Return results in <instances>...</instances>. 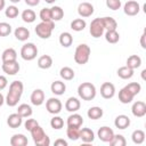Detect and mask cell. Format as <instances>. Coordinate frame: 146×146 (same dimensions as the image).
<instances>
[{
    "instance_id": "6f0895ef",
    "label": "cell",
    "mask_w": 146,
    "mask_h": 146,
    "mask_svg": "<svg viewBox=\"0 0 146 146\" xmlns=\"http://www.w3.org/2000/svg\"><path fill=\"white\" fill-rule=\"evenodd\" d=\"M9 1H11L13 3H18V2L21 1V0H9Z\"/></svg>"
},
{
    "instance_id": "4316f807",
    "label": "cell",
    "mask_w": 146,
    "mask_h": 146,
    "mask_svg": "<svg viewBox=\"0 0 146 146\" xmlns=\"http://www.w3.org/2000/svg\"><path fill=\"white\" fill-rule=\"evenodd\" d=\"M59 43L64 48H68L73 43V36L70 32H63L59 35Z\"/></svg>"
},
{
    "instance_id": "c3c4849f",
    "label": "cell",
    "mask_w": 146,
    "mask_h": 146,
    "mask_svg": "<svg viewBox=\"0 0 146 146\" xmlns=\"http://www.w3.org/2000/svg\"><path fill=\"white\" fill-rule=\"evenodd\" d=\"M8 84V80L5 75H0V91L3 90Z\"/></svg>"
},
{
    "instance_id": "7c38bea8",
    "label": "cell",
    "mask_w": 146,
    "mask_h": 146,
    "mask_svg": "<svg viewBox=\"0 0 146 146\" xmlns=\"http://www.w3.org/2000/svg\"><path fill=\"white\" fill-rule=\"evenodd\" d=\"M1 68H2V71L6 74H8V75H15V74L18 73V71H19L21 67H19L18 62L17 60H14V62H8V63H2Z\"/></svg>"
},
{
    "instance_id": "277c9868",
    "label": "cell",
    "mask_w": 146,
    "mask_h": 146,
    "mask_svg": "<svg viewBox=\"0 0 146 146\" xmlns=\"http://www.w3.org/2000/svg\"><path fill=\"white\" fill-rule=\"evenodd\" d=\"M30 132H31L32 139L36 146H49L50 145L49 137L46 135V132L43 131V129L39 124L36 127H34Z\"/></svg>"
},
{
    "instance_id": "bcb514c9",
    "label": "cell",
    "mask_w": 146,
    "mask_h": 146,
    "mask_svg": "<svg viewBox=\"0 0 146 146\" xmlns=\"http://www.w3.org/2000/svg\"><path fill=\"white\" fill-rule=\"evenodd\" d=\"M106 6L111 10H117L121 7V0H106Z\"/></svg>"
},
{
    "instance_id": "83f0119b",
    "label": "cell",
    "mask_w": 146,
    "mask_h": 146,
    "mask_svg": "<svg viewBox=\"0 0 146 146\" xmlns=\"http://www.w3.org/2000/svg\"><path fill=\"white\" fill-rule=\"evenodd\" d=\"M140 65H141V58L138 55H131V56L128 57V59H127V66L130 67L131 70L135 71Z\"/></svg>"
},
{
    "instance_id": "2e32d148",
    "label": "cell",
    "mask_w": 146,
    "mask_h": 146,
    "mask_svg": "<svg viewBox=\"0 0 146 146\" xmlns=\"http://www.w3.org/2000/svg\"><path fill=\"white\" fill-rule=\"evenodd\" d=\"M23 123V117L18 114V113H13L8 116L7 119V124L13 128V129H16V128H19Z\"/></svg>"
},
{
    "instance_id": "8992f818",
    "label": "cell",
    "mask_w": 146,
    "mask_h": 146,
    "mask_svg": "<svg viewBox=\"0 0 146 146\" xmlns=\"http://www.w3.org/2000/svg\"><path fill=\"white\" fill-rule=\"evenodd\" d=\"M36 55H38V48L34 43L27 42L23 44L21 49V57L24 60H33L36 57Z\"/></svg>"
},
{
    "instance_id": "11a10c76",
    "label": "cell",
    "mask_w": 146,
    "mask_h": 146,
    "mask_svg": "<svg viewBox=\"0 0 146 146\" xmlns=\"http://www.w3.org/2000/svg\"><path fill=\"white\" fill-rule=\"evenodd\" d=\"M145 73H146V70H143V72H141V78L145 80Z\"/></svg>"
},
{
    "instance_id": "d6986e66",
    "label": "cell",
    "mask_w": 146,
    "mask_h": 146,
    "mask_svg": "<svg viewBox=\"0 0 146 146\" xmlns=\"http://www.w3.org/2000/svg\"><path fill=\"white\" fill-rule=\"evenodd\" d=\"M80 106H81V103L78 98L75 97H70L66 103H65V108L66 111L71 112V113H74V112H78L80 110Z\"/></svg>"
},
{
    "instance_id": "9a60e30c",
    "label": "cell",
    "mask_w": 146,
    "mask_h": 146,
    "mask_svg": "<svg viewBox=\"0 0 146 146\" xmlns=\"http://www.w3.org/2000/svg\"><path fill=\"white\" fill-rule=\"evenodd\" d=\"M30 99H31V103L33 105H35V106L42 105L43 102H44V92H43V90H41V89L33 90V92L31 94Z\"/></svg>"
},
{
    "instance_id": "f1b7e54d",
    "label": "cell",
    "mask_w": 146,
    "mask_h": 146,
    "mask_svg": "<svg viewBox=\"0 0 146 146\" xmlns=\"http://www.w3.org/2000/svg\"><path fill=\"white\" fill-rule=\"evenodd\" d=\"M87 115L89 119L91 120H98L103 116V108L102 107H98V106H94V107H90L87 112Z\"/></svg>"
},
{
    "instance_id": "1f68e13d",
    "label": "cell",
    "mask_w": 146,
    "mask_h": 146,
    "mask_svg": "<svg viewBox=\"0 0 146 146\" xmlns=\"http://www.w3.org/2000/svg\"><path fill=\"white\" fill-rule=\"evenodd\" d=\"M116 73H117V75H119L121 79L128 80V79L132 78V75H133V70H131L130 67H128V66L125 65V66H121V67L117 70Z\"/></svg>"
},
{
    "instance_id": "ee69618b",
    "label": "cell",
    "mask_w": 146,
    "mask_h": 146,
    "mask_svg": "<svg viewBox=\"0 0 146 146\" xmlns=\"http://www.w3.org/2000/svg\"><path fill=\"white\" fill-rule=\"evenodd\" d=\"M40 18L42 22H49L51 21V13H50V8H42L40 10V14H39Z\"/></svg>"
},
{
    "instance_id": "cb8c5ba5",
    "label": "cell",
    "mask_w": 146,
    "mask_h": 146,
    "mask_svg": "<svg viewBox=\"0 0 146 146\" xmlns=\"http://www.w3.org/2000/svg\"><path fill=\"white\" fill-rule=\"evenodd\" d=\"M14 35L18 41H26L30 38V31L24 26H19L14 31Z\"/></svg>"
},
{
    "instance_id": "db71d44e",
    "label": "cell",
    "mask_w": 146,
    "mask_h": 146,
    "mask_svg": "<svg viewBox=\"0 0 146 146\" xmlns=\"http://www.w3.org/2000/svg\"><path fill=\"white\" fill-rule=\"evenodd\" d=\"M3 103H5V97H3V95L0 92V106H2Z\"/></svg>"
},
{
    "instance_id": "4fadbf2b",
    "label": "cell",
    "mask_w": 146,
    "mask_h": 146,
    "mask_svg": "<svg viewBox=\"0 0 146 146\" xmlns=\"http://www.w3.org/2000/svg\"><path fill=\"white\" fill-rule=\"evenodd\" d=\"M97 136H98V138L102 140V141H104V143H110V140L113 138V136H114V131L110 128V127H106V125H104V127H100L99 128V130H98V132H97Z\"/></svg>"
},
{
    "instance_id": "ab89813d",
    "label": "cell",
    "mask_w": 146,
    "mask_h": 146,
    "mask_svg": "<svg viewBox=\"0 0 146 146\" xmlns=\"http://www.w3.org/2000/svg\"><path fill=\"white\" fill-rule=\"evenodd\" d=\"M66 135L71 140H78L80 136V128L75 127H67L66 129Z\"/></svg>"
},
{
    "instance_id": "44dd1931",
    "label": "cell",
    "mask_w": 146,
    "mask_h": 146,
    "mask_svg": "<svg viewBox=\"0 0 146 146\" xmlns=\"http://www.w3.org/2000/svg\"><path fill=\"white\" fill-rule=\"evenodd\" d=\"M1 59L2 63H8V62H14L17 60V52L14 48H7L2 51L1 55Z\"/></svg>"
},
{
    "instance_id": "7dc6e473",
    "label": "cell",
    "mask_w": 146,
    "mask_h": 146,
    "mask_svg": "<svg viewBox=\"0 0 146 146\" xmlns=\"http://www.w3.org/2000/svg\"><path fill=\"white\" fill-rule=\"evenodd\" d=\"M39 123H38V121L36 120H34V119H27L26 121H25V123H24V127H25V129L27 130V131H31L34 127H36Z\"/></svg>"
},
{
    "instance_id": "e0dca14e",
    "label": "cell",
    "mask_w": 146,
    "mask_h": 146,
    "mask_svg": "<svg viewBox=\"0 0 146 146\" xmlns=\"http://www.w3.org/2000/svg\"><path fill=\"white\" fill-rule=\"evenodd\" d=\"M66 123H67V127L80 128V127L83 124V117H82L80 114H78V113L74 112L73 114H71V115L67 117Z\"/></svg>"
},
{
    "instance_id": "ba28073f",
    "label": "cell",
    "mask_w": 146,
    "mask_h": 146,
    "mask_svg": "<svg viewBox=\"0 0 146 146\" xmlns=\"http://www.w3.org/2000/svg\"><path fill=\"white\" fill-rule=\"evenodd\" d=\"M63 104L58 98L51 97L46 102V108L50 114H58L62 111Z\"/></svg>"
},
{
    "instance_id": "4dcf8cb0",
    "label": "cell",
    "mask_w": 146,
    "mask_h": 146,
    "mask_svg": "<svg viewBox=\"0 0 146 146\" xmlns=\"http://www.w3.org/2000/svg\"><path fill=\"white\" fill-rule=\"evenodd\" d=\"M102 22H103V25H104V29L106 31H110V30H116L117 27V23L116 21L113 18V17H102Z\"/></svg>"
},
{
    "instance_id": "7bdbcfd3",
    "label": "cell",
    "mask_w": 146,
    "mask_h": 146,
    "mask_svg": "<svg viewBox=\"0 0 146 146\" xmlns=\"http://www.w3.org/2000/svg\"><path fill=\"white\" fill-rule=\"evenodd\" d=\"M5 15L8 18H16L18 16V8L16 6H9L5 10Z\"/></svg>"
},
{
    "instance_id": "ffe728a7",
    "label": "cell",
    "mask_w": 146,
    "mask_h": 146,
    "mask_svg": "<svg viewBox=\"0 0 146 146\" xmlns=\"http://www.w3.org/2000/svg\"><path fill=\"white\" fill-rule=\"evenodd\" d=\"M114 125L117 128V129H127L129 125H130V119L129 116L124 115V114H121V115H117L114 120Z\"/></svg>"
},
{
    "instance_id": "681fc988",
    "label": "cell",
    "mask_w": 146,
    "mask_h": 146,
    "mask_svg": "<svg viewBox=\"0 0 146 146\" xmlns=\"http://www.w3.org/2000/svg\"><path fill=\"white\" fill-rule=\"evenodd\" d=\"M40 2V0H25V3L27 6H31V7H34V6H38Z\"/></svg>"
},
{
    "instance_id": "3957f363",
    "label": "cell",
    "mask_w": 146,
    "mask_h": 146,
    "mask_svg": "<svg viewBox=\"0 0 146 146\" xmlns=\"http://www.w3.org/2000/svg\"><path fill=\"white\" fill-rule=\"evenodd\" d=\"M78 95L83 100H92L96 97V87L91 82H82L78 87Z\"/></svg>"
},
{
    "instance_id": "816d5d0a",
    "label": "cell",
    "mask_w": 146,
    "mask_h": 146,
    "mask_svg": "<svg viewBox=\"0 0 146 146\" xmlns=\"http://www.w3.org/2000/svg\"><path fill=\"white\" fill-rule=\"evenodd\" d=\"M145 36H146V33L144 32L143 34H141V36H140V46H141V48H146V43H145Z\"/></svg>"
},
{
    "instance_id": "ac0fdd59",
    "label": "cell",
    "mask_w": 146,
    "mask_h": 146,
    "mask_svg": "<svg viewBox=\"0 0 146 146\" xmlns=\"http://www.w3.org/2000/svg\"><path fill=\"white\" fill-rule=\"evenodd\" d=\"M79 138H80L83 143L89 144V143H92V141H94V139H95V133H94V131H92L91 129H89V128H82V129H80V136H79Z\"/></svg>"
},
{
    "instance_id": "d6a6232c",
    "label": "cell",
    "mask_w": 146,
    "mask_h": 146,
    "mask_svg": "<svg viewBox=\"0 0 146 146\" xmlns=\"http://www.w3.org/2000/svg\"><path fill=\"white\" fill-rule=\"evenodd\" d=\"M86 26H87V23L83 18H76V19H73L71 22V29L73 31H76V32L83 31Z\"/></svg>"
},
{
    "instance_id": "f5cc1de1",
    "label": "cell",
    "mask_w": 146,
    "mask_h": 146,
    "mask_svg": "<svg viewBox=\"0 0 146 146\" xmlns=\"http://www.w3.org/2000/svg\"><path fill=\"white\" fill-rule=\"evenodd\" d=\"M5 6H6V1L5 0H0V11L5 8Z\"/></svg>"
},
{
    "instance_id": "f907efd6",
    "label": "cell",
    "mask_w": 146,
    "mask_h": 146,
    "mask_svg": "<svg viewBox=\"0 0 146 146\" xmlns=\"http://www.w3.org/2000/svg\"><path fill=\"white\" fill-rule=\"evenodd\" d=\"M55 146H67V141L64 139H57L55 140Z\"/></svg>"
},
{
    "instance_id": "6da1fadb",
    "label": "cell",
    "mask_w": 146,
    "mask_h": 146,
    "mask_svg": "<svg viewBox=\"0 0 146 146\" xmlns=\"http://www.w3.org/2000/svg\"><path fill=\"white\" fill-rule=\"evenodd\" d=\"M23 90H24V86L21 81L16 80V81H13L9 86V91L5 98V102L8 106L10 107H14L18 104L19 99H21V96L23 94Z\"/></svg>"
},
{
    "instance_id": "836d02e7",
    "label": "cell",
    "mask_w": 146,
    "mask_h": 146,
    "mask_svg": "<svg viewBox=\"0 0 146 146\" xmlns=\"http://www.w3.org/2000/svg\"><path fill=\"white\" fill-rule=\"evenodd\" d=\"M59 75H60V78L62 79H64V80H66V81H70V80H72L73 78H74V71L71 68V67H68V66H64V67H62L60 68V71H59Z\"/></svg>"
},
{
    "instance_id": "f35d334b",
    "label": "cell",
    "mask_w": 146,
    "mask_h": 146,
    "mask_svg": "<svg viewBox=\"0 0 146 146\" xmlns=\"http://www.w3.org/2000/svg\"><path fill=\"white\" fill-rule=\"evenodd\" d=\"M127 140L122 135H114L113 138L110 140L111 146H125Z\"/></svg>"
},
{
    "instance_id": "5bb4252c",
    "label": "cell",
    "mask_w": 146,
    "mask_h": 146,
    "mask_svg": "<svg viewBox=\"0 0 146 146\" xmlns=\"http://www.w3.org/2000/svg\"><path fill=\"white\" fill-rule=\"evenodd\" d=\"M131 112L133 114V116L136 117H143L146 115V104L141 100H138L136 103H133L132 107H131Z\"/></svg>"
},
{
    "instance_id": "9f6ffc18",
    "label": "cell",
    "mask_w": 146,
    "mask_h": 146,
    "mask_svg": "<svg viewBox=\"0 0 146 146\" xmlns=\"http://www.w3.org/2000/svg\"><path fill=\"white\" fill-rule=\"evenodd\" d=\"M44 1H46L47 3H54V2L56 1V0H44Z\"/></svg>"
},
{
    "instance_id": "9c48e42d",
    "label": "cell",
    "mask_w": 146,
    "mask_h": 146,
    "mask_svg": "<svg viewBox=\"0 0 146 146\" xmlns=\"http://www.w3.org/2000/svg\"><path fill=\"white\" fill-rule=\"evenodd\" d=\"M123 10H124V14L128 15V16H136L140 10V6H139V3L137 1L129 0V1H127L124 3Z\"/></svg>"
},
{
    "instance_id": "7402d4cb",
    "label": "cell",
    "mask_w": 146,
    "mask_h": 146,
    "mask_svg": "<svg viewBox=\"0 0 146 146\" xmlns=\"http://www.w3.org/2000/svg\"><path fill=\"white\" fill-rule=\"evenodd\" d=\"M133 95H132V92L128 89V88H122L120 91H119V100L122 103V104H129V103H131L132 102V99H133Z\"/></svg>"
},
{
    "instance_id": "b9f144b4",
    "label": "cell",
    "mask_w": 146,
    "mask_h": 146,
    "mask_svg": "<svg viewBox=\"0 0 146 146\" xmlns=\"http://www.w3.org/2000/svg\"><path fill=\"white\" fill-rule=\"evenodd\" d=\"M11 33V25L6 22L0 23V36H7Z\"/></svg>"
},
{
    "instance_id": "d4e9b609",
    "label": "cell",
    "mask_w": 146,
    "mask_h": 146,
    "mask_svg": "<svg viewBox=\"0 0 146 146\" xmlns=\"http://www.w3.org/2000/svg\"><path fill=\"white\" fill-rule=\"evenodd\" d=\"M50 90H51V92H52L54 95L60 96V95H63V94L65 92L66 86H65V83L62 82V81H54V82L51 83V86H50Z\"/></svg>"
},
{
    "instance_id": "5b68a950",
    "label": "cell",
    "mask_w": 146,
    "mask_h": 146,
    "mask_svg": "<svg viewBox=\"0 0 146 146\" xmlns=\"http://www.w3.org/2000/svg\"><path fill=\"white\" fill-rule=\"evenodd\" d=\"M54 27H55V24L52 21H49V22L41 21V23L36 24V26H35V33L41 39H48V38H50Z\"/></svg>"
},
{
    "instance_id": "f546056e",
    "label": "cell",
    "mask_w": 146,
    "mask_h": 146,
    "mask_svg": "<svg viewBox=\"0 0 146 146\" xmlns=\"http://www.w3.org/2000/svg\"><path fill=\"white\" fill-rule=\"evenodd\" d=\"M51 13V21L52 22H58L64 17V10L59 6H54L50 8Z\"/></svg>"
},
{
    "instance_id": "484cf974",
    "label": "cell",
    "mask_w": 146,
    "mask_h": 146,
    "mask_svg": "<svg viewBox=\"0 0 146 146\" xmlns=\"http://www.w3.org/2000/svg\"><path fill=\"white\" fill-rule=\"evenodd\" d=\"M38 66L42 70H48L52 66V58L49 55H42L38 59Z\"/></svg>"
},
{
    "instance_id": "d590c367",
    "label": "cell",
    "mask_w": 146,
    "mask_h": 146,
    "mask_svg": "<svg viewBox=\"0 0 146 146\" xmlns=\"http://www.w3.org/2000/svg\"><path fill=\"white\" fill-rule=\"evenodd\" d=\"M131 139H132V141H133L135 144L140 145V144H143L144 140H145V132H144L143 130H140V129H137V130H135V131L132 132Z\"/></svg>"
},
{
    "instance_id": "f6af8a7d",
    "label": "cell",
    "mask_w": 146,
    "mask_h": 146,
    "mask_svg": "<svg viewBox=\"0 0 146 146\" xmlns=\"http://www.w3.org/2000/svg\"><path fill=\"white\" fill-rule=\"evenodd\" d=\"M125 88H128V89L132 92V95H133V96L138 95V94L140 92V90H141V86H140L138 82H131V83L127 84V86H125Z\"/></svg>"
},
{
    "instance_id": "60d3db41",
    "label": "cell",
    "mask_w": 146,
    "mask_h": 146,
    "mask_svg": "<svg viewBox=\"0 0 146 146\" xmlns=\"http://www.w3.org/2000/svg\"><path fill=\"white\" fill-rule=\"evenodd\" d=\"M50 125L52 129L55 130H59L64 127V120L60 117V116H54L51 120H50Z\"/></svg>"
},
{
    "instance_id": "74e56055",
    "label": "cell",
    "mask_w": 146,
    "mask_h": 146,
    "mask_svg": "<svg viewBox=\"0 0 146 146\" xmlns=\"http://www.w3.org/2000/svg\"><path fill=\"white\" fill-rule=\"evenodd\" d=\"M35 18H36V15L32 9H25L22 13V19L25 23H33L35 21Z\"/></svg>"
},
{
    "instance_id": "603a6c76",
    "label": "cell",
    "mask_w": 146,
    "mask_h": 146,
    "mask_svg": "<svg viewBox=\"0 0 146 146\" xmlns=\"http://www.w3.org/2000/svg\"><path fill=\"white\" fill-rule=\"evenodd\" d=\"M9 143L11 146H26L27 145V138L23 133H16L10 138Z\"/></svg>"
},
{
    "instance_id": "7a4b0ae2",
    "label": "cell",
    "mask_w": 146,
    "mask_h": 146,
    "mask_svg": "<svg viewBox=\"0 0 146 146\" xmlns=\"http://www.w3.org/2000/svg\"><path fill=\"white\" fill-rule=\"evenodd\" d=\"M90 52H91V49L88 44L86 43H81L76 47L75 49V52H74V60L76 64L79 65H84L88 63L89 60V57H90Z\"/></svg>"
},
{
    "instance_id": "52a82bcc",
    "label": "cell",
    "mask_w": 146,
    "mask_h": 146,
    "mask_svg": "<svg viewBox=\"0 0 146 146\" xmlns=\"http://www.w3.org/2000/svg\"><path fill=\"white\" fill-rule=\"evenodd\" d=\"M104 25H103V22H102V18L98 17V18H95L91 21L90 23V27H89V32L91 34V36L94 38H100L103 34H104Z\"/></svg>"
},
{
    "instance_id": "30bf717a",
    "label": "cell",
    "mask_w": 146,
    "mask_h": 146,
    "mask_svg": "<svg viewBox=\"0 0 146 146\" xmlns=\"http://www.w3.org/2000/svg\"><path fill=\"white\" fill-rule=\"evenodd\" d=\"M100 95L105 99H111L115 95V87L111 82H104L100 87Z\"/></svg>"
},
{
    "instance_id": "e575fe53",
    "label": "cell",
    "mask_w": 146,
    "mask_h": 146,
    "mask_svg": "<svg viewBox=\"0 0 146 146\" xmlns=\"http://www.w3.org/2000/svg\"><path fill=\"white\" fill-rule=\"evenodd\" d=\"M17 113L22 116V117H29L32 115V107L27 104H21L17 108Z\"/></svg>"
},
{
    "instance_id": "8d00e7d4",
    "label": "cell",
    "mask_w": 146,
    "mask_h": 146,
    "mask_svg": "<svg viewBox=\"0 0 146 146\" xmlns=\"http://www.w3.org/2000/svg\"><path fill=\"white\" fill-rule=\"evenodd\" d=\"M105 39L110 43H116L120 40V34L117 33L116 30H110V31H106Z\"/></svg>"
},
{
    "instance_id": "8fae6325",
    "label": "cell",
    "mask_w": 146,
    "mask_h": 146,
    "mask_svg": "<svg viewBox=\"0 0 146 146\" xmlns=\"http://www.w3.org/2000/svg\"><path fill=\"white\" fill-rule=\"evenodd\" d=\"M78 14L82 18L90 17L94 14V6L90 2H81L78 6Z\"/></svg>"
}]
</instances>
